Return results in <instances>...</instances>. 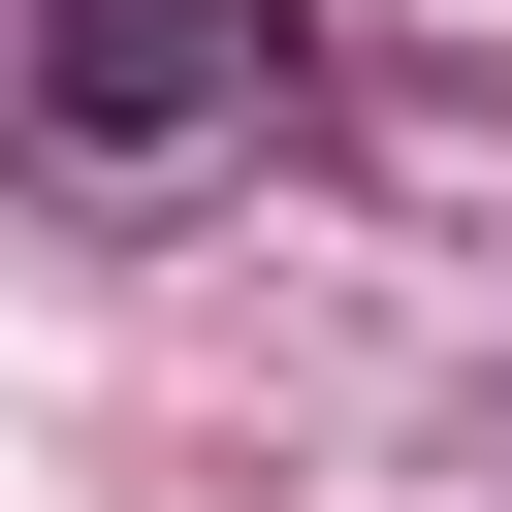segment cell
Returning <instances> with one entry per match:
<instances>
[{"mask_svg": "<svg viewBox=\"0 0 512 512\" xmlns=\"http://www.w3.org/2000/svg\"><path fill=\"white\" fill-rule=\"evenodd\" d=\"M288 96H320L288 0H0V160H32V192H192V160H256Z\"/></svg>", "mask_w": 512, "mask_h": 512, "instance_id": "cell-1", "label": "cell"}]
</instances>
